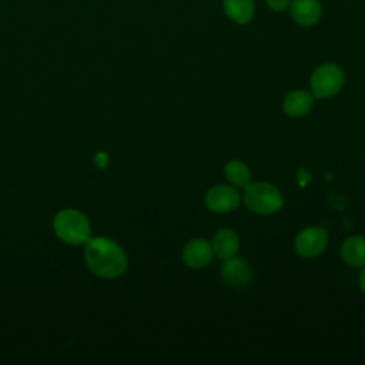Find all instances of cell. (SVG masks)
<instances>
[{"label":"cell","mask_w":365,"mask_h":365,"mask_svg":"<svg viewBox=\"0 0 365 365\" xmlns=\"http://www.w3.org/2000/svg\"><path fill=\"white\" fill-rule=\"evenodd\" d=\"M314 106V96L307 90H294L282 101V110L287 115L299 118L307 115Z\"/></svg>","instance_id":"30bf717a"},{"label":"cell","mask_w":365,"mask_h":365,"mask_svg":"<svg viewBox=\"0 0 365 365\" xmlns=\"http://www.w3.org/2000/svg\"><path fill=\"white\" fill-rule=\"evenodd\" d=\"M242 201L245 207L258 215H271L284 207L281 191L269 182H250L244 187Z\"/></svg>","instance_id":"7a4b0ae2"},{"label":"cell","mask_w":365,"mask_h":365,"mask_svg":"<svg viewBox=\"0 0 365 365\" xmlns=\"http://www.w3.org/2000/svg\"><path fill=\"white\" fill-rule=\"evenodd\" d=\"M341 255L348 265L365 267V237L352 235L344 240L341 245Z\"/></svg>","instance_id":"7c38bea8"},{"label":"cell","mask_w":365,"mask_h":365,"mask_svg":"<svg viewBox=\"0 0 365 365\" xmlns=\"http://www.w3.org/2000/svg\"><path fill=\"white\" fill-rule=\"evenodd\" d=\"M56 235L70 245L86 244L90 240V222L87 217L73 208L61 210L53 222Z\"/></svg>","instance_id":"3957f363"},{"label":"cell","mask_w":365,"mask_h":365,"mask_svg":"<svg viewBox=\"0 0 365 365\" xmlns=\"http://www.w3.org/2000/svg\"><path fill=\"white\" fill-rule=\"evenodd\" d=\"M344 81L345 76L339 66L334 63L321 64L311 74V93L315 98H329L341 91Z\"/></svg>","instance_id":"277c9868"},{"label":"cell","mask_w":365,"mask_h":365,"mask_svg":"<svg viewBox=\"0 0 365 365\" xmlns=\"http://www.w3.org/2000/svg\"><path fill=\"white\" fill-rule=\"evenodd\" d=\"M214 251L211 242L205 238H192L190 240L182 250V261L187 267L192 269H200L208 265L212 259Z\"/></svg>","instance_id":"ba28073f"},{"label":"cell","mask_w":365,"mask_h":365,"mask_svg":"<svg viewBox=\"0 0 365 365\" xmlns=\"http://www.w3.org/2000/svg\"><path fill=\"white\" fill-rule=\"evenodd\" d=\"M84 258L88 269L100 278H118L127 269L124 250L114 240L107 237L90 238L86 242Z\"/></svg>","instance_id":"6da1fadb"},{"label":"cell","mask_w":365,"mask_h":365,"mask_svg":"<svg viewBox=\"0 0 365 365\" xmlns=\"http://www.w3.org/2000/svg\"><path fill=\"white\" fill-rule=\"evenodd\" d=\"M220 272H221L222 281L227 285L237 289L248 287L252 278V271L248 262L244 258L237 255L224 259Z\"/></svg>","instance_id":"52a82bcc"},{"label":"cell","mask_w":365,"mask_h":365,"mask_svg":"<svg viewBox=\"0 0 365 365\" xmlns=\"http://www.w3.org/2000/svg\"><path fill=\"white\" fill-rule=\"evenodd\" d=\"M328 245V234L321 227H307L301 230L295 240L294 248L304 258H315L321 255Z\"/></svg>","instance_id":"5b68a950"},{"label":"cell","mask_w":365,"mask_h":365,"mask_svg":"<svg viewBox=\"0 0 365 365\" xmlns=\"http://www.w3.org/2000/svg\"><path fill=\"white\" fill-rule=\"evenodd\" d=\"M291 0H267V4L274 11H282L289 6Z\"/></svg>","instance_id":"9a60e30c"},{"label":"cell","mask_w":365,"mask_h":365,"mask_svg":"<svg viewBox=\"0 0 365 365\" xmlns=\"http://www.w3.org/2000/svg\"><path fill=\"white\" fill-rule=\"evenodd\" d=\"M211 247L218 258L227 259L237 255L240 250V238L234 230L222 227L215 231L211 240Z\"/></svg>","instance_id":"9c48e42d"},{"label":"cell","mask_w":365,"mask_h":365,"mask_svg":"<svg viewBox=\"0 0 365 365\" xmlns=\"http://www.w3.org/2000/svg\"><path fill=\"white\" fill-rule=\"evenodd\" d=\"M291 17L301 26L315 24L322 13L321 3L318 0H292L289 3Z\"/></svg>","instance_id":"8fae6325"},{"label":"cell","mask_w":365,"mask_h":365,"mask_svg":"<svg viewBox=\"0 0 365 365\" xmlns=\"http://www.w3.org/2000/svg\"><path fill=\"white\" fill-rule=\"evenodd\" d=\"M205 207L217 214L231 212L238 208L241 202V195L234 185L218 184L211 187L205 194Z\"/></svg>","instance_id":"8992f818"},{"label":"cell","mask_w":365,"mask_h":365,"mask_svg":"<svg viewBox=\"0 0 365 365\" xmlns=\"http://www.w3.org/2000/svg\"><path fill=\"white\" fill-rule=\"evenodd\" d=\"M227 181L234 187H245L251 182V171L248 165L240 160H230L224 167Z\"/></svg>","instance_id":"5bb4252c"},{"label":"cell","mask_w":365,"mask_h":365,"mask_svg":"<svg viewBox=\"0 0 365 365\" xmlns=\"http://www.w3.org/2000/svg\"><path fill=\"white\" fill-rule=\"evenodd\" d=\"M359 287H361L362 292L365 294V268H364V271H362L361 275H359Z\"/></svg>","instance_id":"e0dca14e"},{"label":"cell","mask_w":365,"mask_h":365,"mask_svg":"<svg viewBox=\"0 0 365 365\" xmlns=\"http://www.w3.org/2000/svg\"><path fill=\"white\" fill-rule=\"evenodd\" d=\"M227 17L238 24L248 23L254 16V0H222Z\"/></svg>","instance_id":"4fadbf2b"},{"label":"cell","mask_w":365,"mask_h":365,"mask_svg":"<svg viewBox=\"0 0 365 365\" xmlns=\"http://www.w3.org/2000/svg\"><path fill=\"white\" fill-rule=\"evenodd\" d=\"M94 160H96V164H97L100 168L106 167V164H107V161H108V158H107V155H106L104 153H98V154L94 157Z\"/></svg>","instance_id":"2e32d148"}]
</instances>
